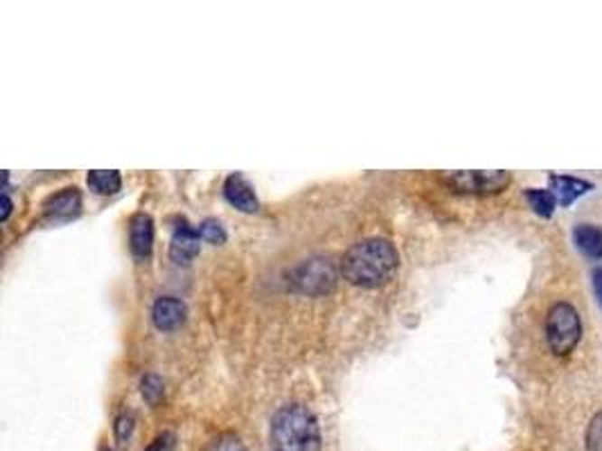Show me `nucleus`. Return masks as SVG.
Segmentation results:
<instances>
[{
  "mask_svg": "<svg viewBox=\"0 0 602 451\" xmlns=\"http://www.w3.org/2000/svg\"><path fill=\"white\" fill-rule=\"evenodd\" d=\"M573 244L585 258L602 259V228L596 224H578L573 228Z\"/></svg>",
  "mask_w": 602,
  "mask_h": 451,
  "instance_id": "obj_12",
  "label": "nucleus"
},
{
  "mask_svg": "<svg viewBox=\"0 0 602 451\" xmlns=\"http://www.w3.org/2000/svg\"><path fill=\"white\" fill-rule=\"evenodd\" d=\"M582 339V321L571 303H555L546 316V341L553 354L569 357Z\"/></svg>",
  "mask_w": 602,
  "mask_h": 451,
  "instance_id": "obj_3",
  "label": "nucleus"
},
{
  "mask_svg": "<svg viewBox=\"0 0 602 451\" xmlns=\"http://www.w3.org/2000/svg\"><path fill=\"white\" fill-rule=\"evenodd\" d=\"M591 280H594L596 298H598V305L602 307V267L594 268V276H591Z\"/></svg>",
  "mask_w": 602,
  "mask_h": 451,
  "instance_id": "obj_21",
  "label": "nucleus"
},
{
  "mask_svg": "<svg viewBox=\"0 0 602 451\" xmlns=\"http://www.w3.org/2000/svg\"><path fill=\"white\" fill-rule=\"evenodd\" d=\"M140 393H143L145 402L152 404V407H156V404L163 399V393H165L161 377H158V375H145L143 381H140Z\"/></svg>",
  "mask_w": 602,
  "mask_h": 451,
  "instance_id": "obj_15",
  "label": "nucleus"
},
{
  "mask_svg": "<svg viewBox=\"0 0 602 451\" xmlns=\"http://www.w3.org/2000/svg\"><path fill=\"white\" fill-rule=\"evenodd\" d=\"M289 282L305 296H325L336 285V268L327 258H309L289 271Z\"/></svg>",
  "mask_w": 602,
  "mask_h": 451,
  "instance_id": "obj_4",
  "label": "nucleus"
},
{
  "mask_svg": "<svg viewBox=\"0 0 602 451\" xmlns=\"http://www.w3.org/2000/svg\"><path fill=\"white\" fill-rule=\"evenodd\" d=\"M174 447H176V436L170 434V431H165V434L156 436L154 443L149 445L145 451H174Z\"/></svg>",
  "mask_w": 602,
  "mask_h": 451,
  "instance_id": "obj_20",
  "label": "nucleus"
},
{
  "mask_svg": "<svg viewBox=\"0 0 602 451\" xmlns=\"http://www.w3.org/2000/svg\"><path fill=\"white\" fill-rule=\"evenodd\" d=\"M585 443H587V451H602V411L591 418Z\"/></svg>",
  "mask_w": 602,
  "mask_h": 451,
  "instance_id": "obj_17",
  "label": "nucleus"
},
{
  "mask_svg": "<svg viewBox=\"0 0 602 451\" xmlns=\"http://www.w3.org/2000/svg\"><path fill=\"white\" fill-rule=\"evenodd\" d=\"M129 246L138 259H147L154 249V221L147 212H136L129 221Z\"/></svg>",
  "mask_w": 602,
  "mask_h": 451,
  "instance_id": "obj_9",
  "label": "nucleus"
},
{
  "mask_svg": "<svg viewBox=\"0 0 602 451\" xmlns=\"http://www.w3.org/2000/svg\"><path fill=\"white\" fill-rule=\"evenodd\" d=\"M185 316H188V307L183 300L174 298V296H163L152 307V321L161 332L179 330L185 323Z\"/></svg>",
  "mask_w": 602,
  "mask_h": 451,
  "instance_id": "obj_7",
  "label": "nucleus"
},
{
  "mask_svg": "<svg viewBox=\"0 0 602 451\" xmlns=\"http://www.w3.org/2000/svg\"><path fill=\"white\" fill-rule=\"evenodd\" d=\"M199 228H193L188 224V220L179 217L174 226V235H172L170 244V258L176 264H190L199 255Z\"/></svg>",
  "mask_w": 602,
  "mask_h": 451,
  "instance_id": "obj_6",
  "label": "nucleus"
},
{
  "mask_svg": "<svg viewBox=\"0 0 602 451\" xmlns=\"http://www.w3.org/2000/svg\"><path fill=\"white\" fill-rule=\"evenodd\" d=\"M9 212H12V199L7 197V193H3V212H0V221H7Z\"/></svg>",
  "mask_w": 602,
  "mask_h": 451,
  "instance_id": "obj_22",
  "label": "nucleus"
},
{
  "mask_svg": "<svg viewBox=\"0 0 602 451\" xmlns=\"http://www.w3.org/2000/svg\"><path fill=\"white\" fill-rule=\"evenodd\" d=\"M205 451H246V447L235 434H221L208 445V449Z\"/></svg>",
  "mask_w": 602,
  "mask_h": 451,
  "instance_id": "obj_18",
  "label": "nucleus"
},
{
  "mask_svg": "<svg viewBox=\"0 0 602 451\" xmlns=\"http://www.w3.org/2000/svg\"><path fill=\"white\" fill-rule=\"evenodd\" d=\"M442 183L458 194H499L513 183L510 172H451L440 176Z\"/></svg>",
  "mask_w": 602,
  "mask_h": 451,
  "instance_id": "obj_5",
  "label": "nucleus"
},
{
  "mask_svg": "<svg viewBox=\"0 0 602 451\" xmlns=\"http://www.w3.org/2000/svg\"><path fill=\"white\" fill-rule=\"evenodd\" d=\"M223 197L230 206H235L241 212H258L259 202L255 197V190L241 174H230L223 183Z\"/></svg>",
  "mask_w": 602,
  "mask_h": 451,
  "instance_id": "obj_10",
  "label": "nucleus"
},
{
  "mask_svg": "<svg viewBox=\"0 0 602 451\" xmlns=\"http://www.w3.org/2000/svg\"><path fill=\"white\" fill-rule=\"evenodd\" d=\"M400 267V253L389 240L371 237L357 241L345 250L341 259V273L345 280L363 289H377L395 276Z\"/></svg>",
  "mask_w": 602,
  "mask_h": 451,
  "instance_id": "obj_1",
  "label": "nucleus"
},
{
  "mask_svg": "<svg viewBox=\"0 0 602 451\" xmlns=\"http://www.w3.org/2000/svg\"><path fill=\"white\" fill-rule=\"evenodd\" d=\"M271 443L276 451H321V427L305 404L282 407L271 420Z\"/></svg>",
  "mask_w": 602,
  "mask_h": 451,
  "instance_id": "obj_2",
  "label": "nucleus"
},
{
  "mask_svg": "<svg viewBox=\"0 0 602 451\" xmlns=\"http://www.w3.org/2000/svg\"><path fill=\"white\" fill-rule=\"evenodd\" d=\"M134 422H136V418H134V413H131V411H125L122 416H118L116 427H113V429H116L118 443L125 445L127 440H129L131 431H134Z\"/></svg>",
  "mask_w": 602,
  "mask_h": 451,
  "instance_id": "obj_19",
  "label": "nucleus"
},
{
  "mask_svg": "<svg viewBox=\"0 0 602 451\" xmlns=\"http://www.w3.org/2000/svg\"><path fill=\"white\" fill-rule=\"evenodd\" d=\"M81 212V194L77 188H66L61 193L52 194L43 203V215L50 221H71L80 217Z\"/></svg>",
  "mask_w": 602,
  "mask_h": 451,
  "instance_id": "obj_8",
  "label": "nucleus"
},
{
  "mask_svg": "<svg viewBox=\"0 0 602 451\" xmlns=\"http://www.w3.org/2000/svg\"><path fill=\"white\" fill-rule=\"evenodd\" d=\"M89 185L98 194H116L122 188V176L116 170H95L89 174Z\"/></svg>",
  "mask_w": 602,
  "mask_h": 451,
  "instance_id": "obj_14",
  "label": "nucleus"
},
{
  "mask_svg": "<svg viewBox=\"0 0 602 451\" xmlns=\"http://www.w3.org/2000/svg\"><path fill=\"white\" fill-rule=\"evenodd\" d=\"M199 235L201 240L210 241V244H223L226 241V230H223V226L217 220H205L199 226Z\"/></svg>",
  "mask_w": 602,
  "mask_h": 451,
  "instance_id": "obj_16",
  "label": "nucleus"
},
{
  "mask_svg": "<svg viewBox=\"0 0 602 451\" xmlns=\"http://www.w3.org/2000/svg\"><path fill=\"white\" fill-rule=\"evenodd\" d=\"M523 197H526L528 206L532 208V212L540 215L541 220H550V217H553L555 206H558V199H555V194L550 193V190L531 188L523 193Z\"/></svg>",
  "mask_w": 602,
  "mask_h": 451,
  "instance_id": "obj_13",
  "label": "nucleus"
},
{
  "mask_svg": "<svg viewBox=\"0 0 602 451\" xmlns=\"http://www.w3.org/2000/svg\"><path fill=\"white\" fill-rule=\"evenodd\" d=\"M550 193L555 194L558 203L562 208L573 206L582 194H587L589 190H594V183L589 181L576 179V176H560V174H550Z\"/></svg>",
  "mask_w": 602,
  "mask_h": 451,
  "instance_id": "obj_11",
  "label": "nucleus"
}]
</instances>
